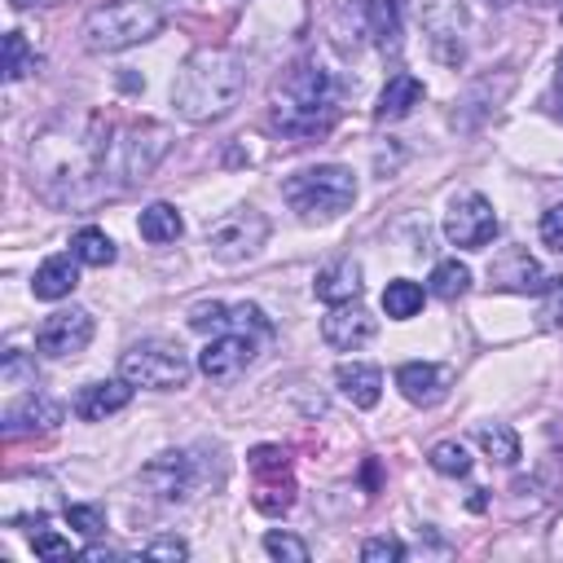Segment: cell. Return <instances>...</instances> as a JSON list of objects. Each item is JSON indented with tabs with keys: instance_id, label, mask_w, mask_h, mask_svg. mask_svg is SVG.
Segmentation results:
<instances>
[{
	"instance_id": "25",
	"label": "cell",
	"mask_w": 563,
	"mask_h": 563,
	"mask_svg": "<svg viewBox=\"0 0 563 563\" xmlns=\"http://www.w3.org/2000/svg\"><path fill=\"white\" fill-rule=\"evenodd\" d=\"M70 251H75V260H79V264H88V268H106V264H114V242H110V233H106V229H97V224L75 229Z\"/></svg>"
},
{
	"instance_id": "29",
	"label": "cell",
	"mask_w": 563,
	"mask_h": 563,
	"mask_svg": "<svg viewBox=\"0 0 563 563\" xmlns=\"http://www.w3.org/2000/svg\"><path fill=\"white\" fill-rule=\"evenodd\" d=\"M475 440H479V449H484L497 466H515V462H519V435H515L506 422H488V427H479Z\"/></svg>"
},
{
	"instance_id": "6",
	"label": "cell",
	"mask_w": 563,
	"mask_h": 563,
	"mask_svg": "<svg viewBox=\"0 0 563 563\" xmlns=\"http://www.w3.org/2000/svg\"><path fill=\"white\" fill-rule=\"evenodd\" d=\"M167 145H172V136L163 123H128L114 132L101 176H114V189H128L154 172V163L167 154Z\"/></svg>"
},
{
	"instance_id": "18",
	"label": "cell",
	"mask_w": 563,
	"mask_h": 563,
	"mask_svg": "<svg viewBox=\"0 0 563 563\" xmlns=\"http://www.w3.org/2000/svg\"><path fill=\"white\" fill-rule=\"evenodd\" d=\"M488 282H493L497 290H519V295H528V290H541V286H545V273H541V264H537L528 251H506V255H497V260L488 264Z\"/></svg>"
},
{
	"instance_id": "36",
	"label": "cell",
	"mask_w": 563,
	"mask_h": 563,
	"mask_svg": "<svg viewBox=\"0 0 563 563\" xmlns=\"http://www.w3.org/2000/svg\"><path fill=\"white\" fill-rule=\"evenodd\" d=\"M541 325H563V277H545V286H541Z\"/></svg>"
},
{
	"instance_id": "41",
	"label": "cell",
	"mask_w": 563,
	"mask_h": 563,
	"mask_svg": "<svg viewBox=\"0 0 563 563\" xmlns=\"http://www.w3.org/2000/svg\"><path fill=\"white\" fill-rule=\"evenodd\" d=\"M554 110H559V119H563V57H559V66H554Z\"/></svg>"
},
{
	"instance_id": "5",
	"label": "cell",
	"mask_w": 563,
	"mask_h": 563,
	"mask_svg": "<svg viewBox=\"0 0 563 563\" xmlns=\"http://www.w3.org/2000/svg\"><path fill=\"white\" fill-rule=\"evenodd\" d=\"M163 22L167 18L154 0H106L84 18L79 35H84L88 53H123V48L158 35Z\"/></svg>"
},
{
	"instance_id": "42",
	"label": "cell",
	"mask_w": 563,
	"mask_h": 563,
	"mask_svg": "<svg viewBox=\"0 0 563 563\" xmlns=\"http://www.w3.org/2000/svg\"><path fill=\"white\" fill-rule=\"evenodd\" d=\"M550 554L563 559V515H559V523H554V532H550Z\"/></svg>"
},
{
	"instance_id": "22",
	"label": "cell",
	"mask_w": 563,
	"mask_h": 563,
	"mask_svg": "<svg viewBox=\"0 0 563 563\" xmlns=\"http://www.w3.org/2000/svg\"><path fill=\"white\" fill-rule=\"evenodd\" d=\"M418 101H422V79H418V75H391V79L383 84V92H378L374 119H378V123H396V119H405Z\"/></svg>"
},
{
	"instance_id": "30",
	"label": "cell",
	"mask_w": 563,
	"mask_h": 563,
	"mask_svg": "<svg viewBox=\"0 0 563 563\" xmlns=\"http://www.w3.org/2000/svg\"><path fill=\"white\" fill-rule=\"evenodd\" d=\"M427 462H431L435 475H449V479L471 475V453H466V444H457V440H440V444H431Z\"/></svg>"
},
{
	"instance_id": "17",
	"label": "cell",
	"mask_w": 563,
	"mask_h": 563,
	"mask_svg": "<svg viewBox=\"0 0 563 563\" xmlns=\"http://www.w3.org/2000/svg\"><path fill=\"white\" fill-rule=\"evenodd\" d=\"M62 422V405L31 391L22 405H9L4 413V440H18V435H35V431H53Z\"/></svg>"
},
{
	"instance_id": "20",
	"label": "cell",
	"mask_w": 563,
	"mask_h": 563,
	"mask_svg": "<svg viewBox=\"0 0 563 563\" xmlns=\"http://www.w3.org/2000/svg\"><path fill=\"white\" fill-rule=\"evenodd\" d=\"M75 286H79V260H75V251L70 255H48L35 268V277H31V295L35 299H66Z\"/></svg>"
},
{
	"instance_id": "38",
	"label": "cell",
	"mask_w": 563,
	"mask_h": 563,
	"mask_svg": "<svg viewBox=\"0 0 563 563\" xmlns=\"http://www.w3.org/2000/svg\"><path fill=\"white\" fill-rule=\"evenodd\" d=\"M361 559L365 563H400L405 559V541H396V537H369L361 545Z\"/></svg>"
},
{
	"instance_id": "27",
	"label": "cell",
	"mask_w": 563,
	"mask_h": 563,
	"mask_svg": "<svg viewBox=\"0 0 563 563\" xmlns=\"http://www.w3.org/2000/svg\"><path fill=\"white\" fill-rule=\"evenodd\" d=\"M365 35L383 48H396V35H400L396 0H365Z\"/></svg>"
},
{
	"instance_id": "3",
	"label": "cell",
	"mask_w": 563,
	"mask_h": 563,
	"mask_svg": "<svg viewBox=\"0 0 563 563\" xmlns=\"http://www.w3.org/2000/svg\"><path fill=\"white\" fill-rule=\"evenodd\" d=\"M339 119V88L325 66H295L273 92V128L290 141H317Z\"/></svg>"
},
{
	"instance_id": "33",
	"label": "cell",
	"mask_w": 563,
	"mask_h": 563,
	"mask_svg": "<svg viewBox=\"0 0 563 563\" xmlns=\"http://www.w3.org/2000/svg\"><path fill=\"white\" fill-rule=\"evenodd\" d=\"M0 378H4V387H35V361L26 356V352H18V347H9L4 352V365H0Z\"/></svg>"
},
{
	"instance_id": "37",
	"label": "cell",
	"mask_w": 563,
	"mask_h": 563,
	"mask_svg": "<svg viewBox=\"0 0 563 563\" xmlns=\"http://www.w3.org/2000/svg\"><path fill=\"white\" fill-rule=\"evenodd\" d=\"M246 462H251V471H255V475H268V471H290V453H286L282 444H255Z\"/></svg>"
},
{
	"instance_id": "9",
	"label": "cell",
	"mask_w": 563,
	"mask_h": 563,
	"mask_svg": "<svg viewBox=\"0 0 563 563\" xmlns=\"http://www.w3.org/2000/svg\"><path fill=\"white\" fill-rule=\"evenodd\" d=\"M444 238L462 251H484L497 238V211L484 194H462L444 211Z\"/></svg>"
},
{
	"instance_id": "15",
	"label": "cell",
	"mask_w": 563,
	"mask_h": 563,
	"mask_svg": "<svg viewBox=\"0 0 563 563\" xmlns=\"http://www.w3.org/2000/svg\"><path fill=\"white\" fill-rule=\"evenodd\" d=\"M396 387H400V396H405L409 405L431 409V405H440L444 391H449V369H444V365H431V361H405V365L396 369Z\"/></svg>"
},
{
	"instance_id": "14",
	"label": "cell",
	"mask_w": 563,
	"mask_h": 563,
	"mask_svg": "<svg viewBox=\"0 0 563 563\" xmlns=\"http://www.w3.org/2000/svg\"><path fill=\"white\" fill-rule=\"evenodd\" d=\"M374 330H378V321L352 299V303H334L325 317H321V339L334 347V352H356V347H365L369 339H374Z\"/></svg>"
},
{
	"instance_id": "7",
	"label": "cell",
	"mask_w": 563,
	"mask_h": 563,
	"mask_svg": "<svg viewBox=\"0 0 563 563\" xmlns=\"http://www.w3.org/2000/svg\"><path fill=\"white\" fill-rule=\"evenodd\" d=\"M119 374L132 387H150V391H176L189 383L194 365L185 356V347L167 343V339H141L119 356Z\"/></svg>"
},
{
	"instance_id": "45",
	"label": "cell",
	"mask_w": 563,
	"mask_h": 563,
	"mask_svg": "<svg viewBox=\"0 0 563 563\" xmlns=\"http://www.w3.org/2000/svg\"><path fill=\"white\" fill-rule=\"evenodd\" d=\"M559 9H563V4H559Z\"/></svg>"
},
{
	"instance_id": "13",
	"label": "cell",
	"mask_w": 563,
	"mask_h": 563,
	"mask_svg": "<svg viewBox=\"0 0 563 563\" xmlns=\"http://www.w3.org/2000/svg\"><path fill=\"white\" fill-rule=\"evenodd\" d=\"M141 484L158 497V501H189V493H194V462H189V453H176V449H167V453H158L145 471H141Z\"/></svg>"
},
{
	"instance_id": "21",
	"label": "cell",
	"mask_w": 563,
	"mask_h": 563,
	"mask_svg": "<svg viewBox=\"0 0 563 563\" xmlns=\"http://www.w3.org/2000/svg\"><path fill=\"white\" fill-rule=\"evenodd\" d=\"M334 383L356 409H374L383 396V374H378V365H365V361H343L334 369Z\"/></svg>"
},
{
	"instance_id": "19",
	"label": "cell",
	"mask_w": 563,
	"mask_h": 563,
	"mask_svg": "<svg viewBox=\"0 0 563 563\" xmlns=\"http://www.w3.org/2000/svg\"><path fill=\"white\" fill-rule=\"evenodd\" d=\"M312 295L321 299V303H352L356 295H361V264L356 260H334V264H325L317 277H312Z\"/></svg>"
},
{
	"instance_id": "40",
	"label": "cell",
	"mask_w": 563,
	"mask_h": 563,
	"mask_svg": "<svg viewBox=\"0 0 563 563\" xmlns=\"http://www.w3.org/2000/svg\"><path fill=\"white\" fill-rule=\"evenodd\" d=\"M141 554H145V559H185V554H189V545H185L180 537H154Z\"/></svg>"
},
{
	"instance_id": "16",
	"label": "cell",
	"mask_w": 563,
	"mask_h": 563,
	"mask_svg": "<svg viewBox=\"0 0 563 563\" xmlns=\"http://www.w3.org/2000/svg\"><path fill=\"white\" fill-rule=\"evenodd\" d=\"M128 400H132V383L123 374L119 378H97V383H84L75 391V413L84 422H101V418L128 409Z\"/></svg>"
},
{
	"instance_id": "1",
	"label": "cell",
	"mask_w": 563,
	"mask_h": 563,
	"mask_svg": "<svg viewBox=\"0 0 563 563\" xmlns=\"http://www.w3.org/2000/svg\"><path fill=\"white\" fill-rule=\"evenodd\" d=\"M106 150H110V123L97 110H62L48 119L26 150L31 189L44 202L75 207L106 189Z\"/></svg>"
},
{
	"instance_id": "4",
	"label": "cell",
	"mask_w": 563,
	"mask_h": 563,
	"mask_svg": "<svg viewBox=\"0 0 563 563\" xmlns=\"http://www.w3.org/2000/svg\"><path fill=\"white\" fill-rule=\"evenodd\" d=\"M282 198L303 224H325V220H339L356 202V176L343 163H317V167L295 172L282 185Z\"/></svg>"
},
{
	"instance_id": "31",
	"label": "cell",
	"mask_w": 563,
	"mask_h": 563,
	"mask_svg": "<svg viewBox=\"0 0 563 563\" xmlns=\"http://www.w3.org/2000/svg\"><path fill=\"white\" fill-rule=\"evenodd\" d=\"M0 70H4V79H9V84H18L22 75H31V70H35V48L26 44V35H22V31H9V35H4V66H0Z\"/></svg>"
},
{
	"instance_id": "39",
	"label": "cell",
	"mask_w": 563,
	"mask_h": 563,
	"mask_svg": "<svg viewBox=\"0 0 563 563\" xmlns=\"http://www.w3.org/2000/svg\"><path fill=\"white\" fill-rule=\"evenodd\" d=\"M541 242L550 251H563V202H554L545 216H541Z\"/></svg>"
},
{
	"instance_id": "8",
	"label": "cell",
	"mask_w": 563,
	"mask_h": 563,
	"mask_svg": "<svg viewBox=\"0 0 563 563\" xmlns=\"http://www.w3.org/2000/svg\"><path fill=\"white\" fill-rule=\"evenodd\" d=\"M264 238H268V220L255 207H238L207 229V251L220 264H242L264 246Z\"/></svg>"
},
{
	"instance_id": "12",
	"label": "cell",
	"mask_w": 563,
	"mask_h": 563,
	"mask_svg": "<svg viewBox=\"0 0 563 563\" xmlns=\"http://www.w3.org/2000/svg\"><path fill=\"white\" fill-rule=\"evenodd\" d=\"M255 339L251 334H216L202 352H198V369L211 378V383H233L246 374V365L255 361Z\"/></svg>"
},
{
	"instance_id": "43",
	"label": "cell",
	"mask_w": 563,
	"mask_h": 563,
	"mask_svg": "<svg viewBox=\"0 0 563 563\" xmlns=\"http://www.w3.org/2000/svg\"><path fill=\"white\" fill-rule=\"evenodd\" d=\"M9 4H18V9H22V4H31V0H9Z\"/></svg>"
},
{
	"instance_id": "44",
	"label": "cell",
	"mask_w": 563,
	"mask_h": 563,
	"mask_svg": "<svg viewBox=\"0 0 563 563\" xmlns=\"http://www.w3.org/2000/svg\"><path fill=\"white\" fill-rule=\"evenodd\" d=\"M541 4H563V0H541Z\"/></svg>"
},
{
	"instance_id": "24",
	"label": "cell",
	"mask_w": 563,
	"mask_h": 563,
	"mask_svg": "<svg viewBox=\"0 0 563 563\" xmlns=\"http://www.w3.org/2000/svg\"><path fill=\"white\" fill-rule=\"evenodd\" d=\"M136 229H141L145 242L163 246V242H176V238L185 233V220H180V211H176L172 202H150V207L141 211V220H136Z\"/></svg>"
},
{
	"instance_id": "2",
	"label": "cell",
	"mask_w": 563,
	"mask_h": 563,
	"mask_svg": "<svg viewBox=\"0 0 563 563\" xmlns=\"http://www.w3.org/2000/svg\"><path fill=\"white\" fill-rule=\"evenodd\" d=\"M242 84H246L242 57L233 48L211 44V48L189 53L185 66L176 70V79H172V106L189 123H211V119H224L238 106Z\"/></svg>"
},
{
	"instance_id": "11",
	"label": "cell",
	"mask_w": 563,
	"mask_h": 563,
	"mask_svg": "<svg viewBox=\"0 0 563 563\" xmlns=\"http://www.w3.org/2000/svg\"><path fill=\"white\" fill-rule=\"evenodd\" d=\"M92 343V312L88 308H62L53 317H44V325L35 330V347L44 356H75Z\"/></svg>"
},
{
	"instance_id": "34",
	"label": "cell",
	"mask_w": 563,
	"mask_h": 563,
	"mask_svg": "<svg viewBox=\"0 0 563 563\" xmlns=\"http://www.w3.org/2000/svg\"><path fill=\"white\" fill-rule=\"evenodd\" d=\"M66 523L79 537H101L106 532V510L101 506H88V501H75V506H66Z\"/></svg>"
},
{
	"instance_id": "28",
	"label": "cell",
	"mask_w": 563,
	"mask_h": 563,
	"mask_svg": "<svg viewBox=\"0 0 563 563\" xmlns=\"http://www.w3.org/2000/svg\"><path fill=\"white\" fill-rule=\"evenodd\" d=\"M427 290H431L435 299H449V303H453V299H462V295L471 290V268H466L457 255H453V260H440V264L431 268V286H427Z\"/></svg>"
},
{
	"instance_id": "26",
	"label": "cell",
	"mask_w": 563,
	"mask_h": 563,
	"mask_svg": "<svg viewBox=\"0 0 563 563\" xmlns=\"http://www.w3.org/2000/svg\"><path fill=\"white\" fill-rule=\"evenodd\" d=\"M422 286L418 282H409V277H396V282H387V290H383V312L391 317V321H409V317H418L422 312Z\"/></svg>"
},
{
	"instance_id": "10",
	"label": "cell",
	"mask_w": 563,
	"mask_h": 563,
	"mask_svg": "<svg viewBox=\"0 0 563 563\" xmlns=\"http://www.w3.org/2000/svg\"><path fill=\"white\" fill-rule=\"evenodd\" d=\"M189 325L198 334H211V330L216 334H251L255 343L273 334V325H268V317H264L260 303H220V299L194 303L189 308Z\"/></svg>"
},
{
	"instance_id": "35",
	"label": "cell",
	"mask_w": 563,
	"mask_h": 563,
	"mask_svg": "<svg viewBox=\"0 0 563 563\" xmlns=\"http://www.w3.org/2000/svg\"><path fill=\"white\" fill-rule=\"evenodd\" d=\"M31 550H35L40 559H66V554H70V541L57 537V532H48V523H44V515H40V519H35V532H31Z\"/></svg>"
},
{
	"instance_id": "23",
	"label": "cell",
	"mask_w": 563,
	"mask_h": 563,
	"mask_svg": "<svg viewBox=\"0 0 563 563\" xmlns=\"http://www.w3.org/2000/svg\"><path fill=\"white\" fill-rule=\"evenodd\" d=\"M255 510L260 515H286L295 506V479L290 471H268V475H255V493H251Z\"/></svg>"
},
{
	"instance_id": "32",
	"label": "cell",
	"mask_w": 563,
	"mask_h": 563,
	"mask_svg": "<svg viewBox=\"0 0 563 563\" xmlns=\"http://www.w3.org/2000/svg\"><path fill=\"white\" fill-rule=\"evenodd\" d=\"M264 554L282 563H308V541L295 532H264Z\"/></svg>"
}]
</instances>
